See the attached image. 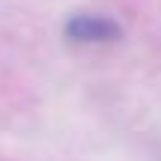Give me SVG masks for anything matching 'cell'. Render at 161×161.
Here are the masks:
<instances>
[{"instance_id":"cell-1","label":"cell","mask_w":161,"mask_h":161,"mask_svg":"<svg viewBox=\"0 0 161 161\" xmlns=\"http://www.w3.org/2000/svg\"><path fill=\"white\" fill-rule=\"evenodd\" d=\"M66 39L72 42H84V45H90V42H114L119 39V24H114L110 18L104 15H72L69 21H66Z\"/></svg>"}]
</instances>
